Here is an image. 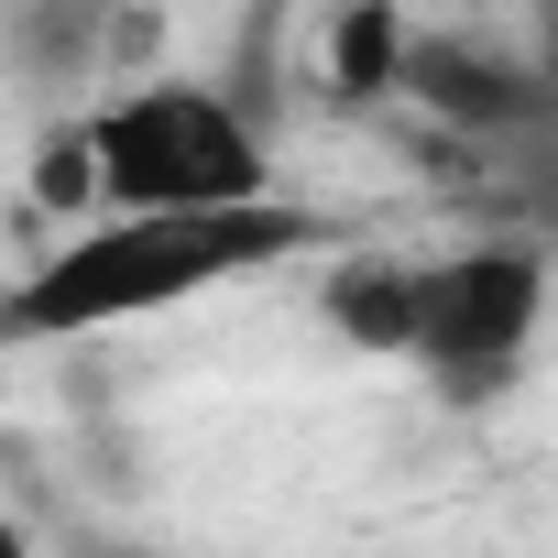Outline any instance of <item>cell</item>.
<instances>
[{"label":"cell","mask_w":558,"mask_h":558,"mask_svg":"<svg viewBox=\"0 0 558 558\" xmlns=\"http://www.w3.org/2000/svg\"><path fill=\"white\" fill-rule=\"evenodd\" d=\"M340 252V219L307 197H263V208H208V219H77L56 252H34L0 286V351L23 340H110L143 329L186 296H219L263 263H307Z\"/></svg>","instance_id":"1"},{"label":"cell","mask_w":558,"mask_h":558,"mask_svg":"<svg viewBox=\"0 0 558 558\" xmlns=\"http://www.w3.org/2000/svg\"><path fill=\"white\" fill-rule=\"evenodd\" d=\"M88 219H208V208H263L274 143L241 88L219 77H121L88 121H66Z\"/></svg>","instance_id":"2"},{"label":"cell","mask_w":558,"mask_h":558,"mask_svg":"<svg viewBox=\"0 0 558 558\" xmlns=\"http://www.w3.org/2000/svg\"><path fill=\"white\" fill-rule=\"evenodd\" d=\"M536 329H547V241L493 230V241H460V252L416 263L405 362L438 384V405H460V416L504 405L536 362Z\"/></svg>","instance_id":"3"},{"label":"cell","mask_w":558,"mask_h":558,"mask_svg":"<svg viewBox=\"0 0 558 558\" xmlns=\"http://www.w3.org/2000/svg\"><path fill=\"white\" fill-rule=\"evenodd\" d=\"M395 99H416L438 132L460 143H493V132H536L547 121V66L482 45V34H405V66H395Z\"/></svg>","instance_id":"4"},{"label":"cell","mask_w":558,"mask_h":558,"mask_svg":"<svg viewBox=\"0 0 558 558\" xmlns=\"http://www.w3.org/2000/svg\"><path fill=\"white\" fill-rule=\"evenodd\" d=\"M318 318L373 351V362H405V329H416V252H340L318 274Z\"/></svg>","instance_id":"5"},{"label":"cell","mask_w":558,"mask_h":558,"mask_svg":"<svg viewBox=\"0 0 558 558\" xmlns=\"http://www.w3.org/2000/svg\"><path fill=\"white\" fill-rule=\"evenodd\" d=\"M405 12H384V0H362V12L329 23V88L340 99H395V66H405Z\"/></svg>","instance_id":"6"},{"label":"cell","mask_w":558,"mask_h":558,"mask_svg":"<svg viewBox=\"0 0 558 558\" xmlns=\"http://www.w3.org/2000/svg\"><path fill=\"white\" fill-rule=\"evenodd\" d=\"M0 558H34V536H23V525H12V514H0Z\"/></svg>","instance_id":"7"},{"label":"cell","mask_w":558,"mask_h":558,"mask_svg":"<svg viewBox=\"0 0 558 558\" xmlns=\"http://www.w3.org/2000/svg\"><path fill=\"white\" fill-rule=\"evenodd\" d=\"M77 558H154V547H110V536H88V547H77Z\"/></svg>","instance_id":"8"}]
</instances>
